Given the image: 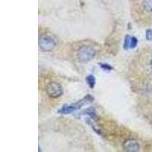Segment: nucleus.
<instances>
[{
    "instance_id": "obj_10",
    "label": "nucleus",
    "mask_w": 152,
    "mask_h": 152,
    "mask_svg": "<svg viewBox=\"0 0 152 152\" xmlns=\"http://www.w3.org/2000/svg\"><path fill=\"white\" fill-rule=\"evenodd\" d=\"M146 38L148 40H152V31L151 30H148L146 31Z\"/></svg>"
},
{
    "instance_id": "obj_5",
    "label": "nucleus",
    "mask_w": 152,
    "mask_h": 152,
    "mask_svg": "<svg viewBox=\"0 0 152 152\" xmlns=\"http://www.w3.org/2000/svg\"><path fill=\"white\" fill-rule=\"evenodd\" d=\"M84 104V101L82 100H80L78 102L75 103V104L70 106H66L62 108V110H59V112L62 113H69L72 112V111L75 110L79 109L80 107H81V106Z\"/></svg>"
},
{
    "instance_id": "obj_6",
    "label": "nucleus",
    "mask_w": 152,
    "mask_h": 152,
    "mask_svg": "<svg viewBox=\"0 0 152 152\" xmlns=\"http://www.w3.org/2000/svg\"><path fill=\"white\" fill-rule=\"evenodd\" d=\"M144 9L148 12H152V0H145L143 3Z\"/></svg>"
},
{
    "instance_id": "obj_4",
    "label": "nucleus",
    "mask_w": 152,
    "mask_h": 152,
    "mask_svg": "<svg viewBox=\"0 0 152 152\" xmlns=\"http://www.w3.org/2000/svg\"><path fill=\"white\" fill-rule=\"evenodd\" d=\"M123 148L126 151L135 152L139 150V145L135 139H128L123 144Z\"/></svg>"
},
{
    "instance_id": "obj_11",
    "label": "nucleus",
    "mask_w": 152,
    "mask_h": 152,
    "mask_svg": "<svg viewBox=\"0 0 152 152\" xmlns=\"http://www.w3.org/2000/svg\"><path fill=\"white\" fill-rule=\"evenodd\" d=\"M101 67H102L103 69H106V70H110V69H112V68H111L110 66H108V65H107V64H104V66H101Z\"/></svg>"
},
{
    "instance_id": "obj_9",
    "label": "nucleus",
    "mask_w": 152,
    "mask_h": 152,
    "mask_svg": "<svg viewBox=\"0 0 152 152\" xmlns=\"http://www.w3.org/2000/svg\"><path fill=\"white\" fill-rule=\"evenodd\" d=\"M137 39L135 37H132L131 38V45H130V48H134V47H136L137 45Z\"/></svg>"
},
{
    "instance_id": "obj_3",
    "label": "nucleus",
    "mask_w": 152,
    "mask_h": 152,
    "mask_svg": "<svg viewBox=\"0 0 152 152\" xmlns=\"http://www.w3.org/2000/svg\"><path fill=\"white\" fill-rule=\"evenodd\" d=\"M47 91L50 97L56 98V97H59V96L62 95V87L59 84L56 83V82H51L47 86Z\"/></svg>"
},
{
    "instance_id": "obj_2",
    "label": "nucleus",
    "mask_w": 152,
    "mask_h": 152,
    "mask_svg": "<svg viewBox=\"0 0 152 152\" xmlns=\"http://www.w3.org/2000/svg\"><path fill=\"white\" fill-rule=\"evenodd\" d=\"M95 55V51L91 47H83L79 50L78 59L81 62H88L93 59Z\"/></svg>"
},
{
    "instance_id": "obj_12",
    "label": "nucleus",
    "mask_w": 152,
    "mask_h": 152,
    "mask_svg": "<svg viewBox=\"0 0 152 152\" xmlns=\"http://www.w3.org/2000/svg\"><path fill=\"white\" fill-rule=\"evenodd\" d=\"M150 66H151V69H152V60L151 61V62H150Z\"/></svg>"
},
{
    "instance_id": "obj_7",
    "label": "nucleus",
    "mask_w": 152,
    "mask_h": 152,
    "mask_svg": "<svg viewBox=\"0 0 152 152\" xmlns=\"http://www.w3.org/2000/svg\"><path fill=\"white\" fill-rule=\"evenodd\" d=\"M87 81H88V85L91 88H94L95 85V78L94 77V75H90L87 77Z\"/></svg>"
},
{
    "instance_id": "obj_1",
    "label": "nucleus",
    "mask_w": 152,
    "mask_h": 152,
    "mask_svg": "<svg viewBox=\"0 0 152 152\" xmlns=\"http://www.w3.org/2000/svg\"><path fill=\"white\" fill-rule=\"evenodd\" d=\"M55 41L49 35H43L39 40L40 48L43 51H50L55 47Z\"/></svg>"
},
{
    "instance_id": "obj_8",
    "label": "nucleus",
    "mask_w": 152,
    "mask_h": 152,
    "mask_svg": "<svg viewBox=\"0 0 152 152\" xmlns=\"http://www.w3.org/2000/svg\"><path fill=\"white\" fill-rule=\"evenodd\" d=\"M130 45H131V38L130 37H126V40H125V48H129Z\"/></svg>"
}]
</instances>
